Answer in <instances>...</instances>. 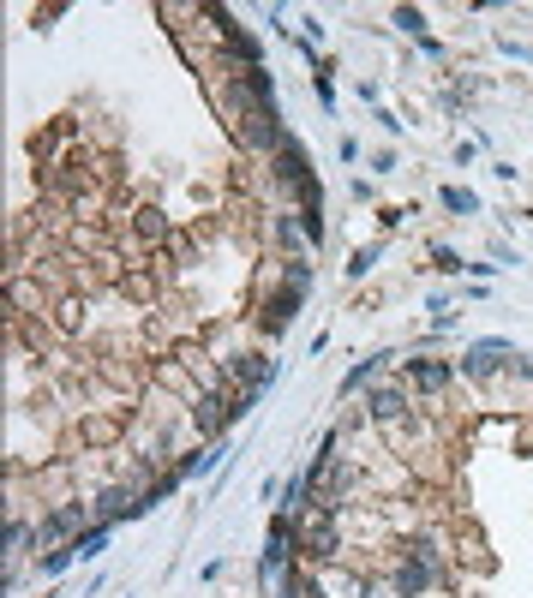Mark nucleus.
I'll return each instance as SVG.
<instances>
[{"label": "nucleus", "mask_w": 533, "mask_h": 598, "mask_svg": "<svg viewBox=\"0 0 533 598\" xmlns=\"http://www.w3.org/2000/svg\"><path fill=\"white\" fill-rule=\"evenodd\" d=\"M102 544H108V527H102V521H96V527H90V533H78V539H73V556H96Z\"/></svg>", "instance_id": "obj_10"}, {"label": "nucleus", "mask_w": 533, "mask_h": 598, "mask_svg": "<svg viewBox=\"0 0 533 598\" xmlns=\"http://www.w3.org/2000/svg\"><path fill=\"white\" fill-rule=\"evenodd\" d=\"M449 377H456V365H444V359H407V384L426 389V395L449 389Z\"/></svg>", "instance_id": "obj_4"}, {"label": "nucleus", "mask_w": 533, "mask_h": 598, "mask_svg": "<svg viewBox=\"0 0 533 598\" xmlns=\"http://www.w3.org/2000/svg\"><path fill=\"white\" fill-rule=\"evenodd\" d=\"M377 257H384V252H377V245H360V252L347 257V275H354V282H360V275H366V270H372Z\"/></svg>", "instance_id": "obj_11"}, {"label": "nucleus", "mask_w": 533, "mask_h": 598, "mask_svg": "<svg viewBox=\"0 0 533 598\" xmlns=\"http://www.w3.org/2000/svg\"><path fill=\"white\" fill-rule=\"evenodd\" d=\"M228 365H234V371L246 377V395H252V401H258V389H270L276 377H282V371H276V359H258V354H246V359H228Z\"/></svg>", "instance_id": "obj_5"}, {"label": "nucleus", "mask_w": 533, "mask_h": 598, "mask_svg": "<svg viewBox=\"0 0 533 598\" xmlns=\"http://www.w3.org/2000/svg\"><path fill=\"white\" fill-rule=\"evenodd\" d=\"M282 282H288V287H300V294H306V287H312V270H306V264H288V270H282Z\"/></svg>", "instance_id": "obj_16"}, {"label": "nucleus", "mask_w": 533, "mask_h": 598, "mask_svg": "<svg viewBox=\"0 0 533 598\" xmlns=\"http://www.w3.org/2000/svg\"><path fill=\"white\" fill-rule=\"evenodd\" d=\"M384 359H389V354H372V359H360V365H354V371L342 377V395H354V389H366V384H372L377 371H384Z\"/></svg>", "instance_id": "obj_8"}, {"label": "nucleus", "mask_w": 533, "mask_h": 598, "mask_svg": "<svg viewBox=\"0 0 533 598\" xmlns=\"http://www.w3.org/2000/svg\"><path fill=\"white\" fill-rule=\"evenodd\" d=\"M396 25H402V30H407V36H426V30H419V25H426V18H419V13H414V6H396Z\"/></svg>", "instance_id": "obj_13"}, {"label": "nucleus", "mask_w": 533, "mask_h": 598, "mask_svg": "<svg viewBox=\"0 0 533 598\" xmlns=\"http://www.w3.org/2000/svg\"><path fill=\"white\" fill-rule=\"evenodd\" d=\"M294 312H300V287H282V294H270V305H264V329H282L294 324Z\"/></svg>", "instance_id": "obj_6"}, {"label": "nucleus", "mask_w": 533, "mask_h": 598, "mask_svg": "<svg viewBox=\"0 0 533 598\" xmlns=\"http://www.w3.org/2000/svg\"><path fill=\"white\" fill-rule=\"evenodd\" d=\"M366 414H372L377 425H396V419L407 414V395L402 389H372V395H366Z\"/></svg>", "instance_id": "obj_7"}, {"label": "nucleus", "mask_w": 533, "mask_h": 598, "mask_svg": "<svg viewBox=\"0 0 533 598\" xmlns=\"http://www.w3.org/2000/svg\"><path fill=\"white\" fill-rule=\"evenodd\" d=\"M432 264H437V270H449V275H461V270H468V264H461V257L449 252V245H437V252H432Z\"/></svg>", "instance_id": "obj_14"}, {"label": "nucleus", "mask_w": 533, "mask_h": 598, "mask_svg": "<svg viewBox=\"0 0 533 598\" xmlns=\"http://www.w3.org/2000/svg\"><path fill=\"white\" fill-rule=\"evenodd\" d=\"M437 204H444L449 215H474V210H479V198L468 192V185H444V192H437Z\"/></svg>", "instance_id": "obj_9"}, {"label": "nucleus", "mask_w": 533, "mask_h": 598, "mask_svg": "<svg viewBox=\"0 0 533 598\" xmlns=\"http://www.w3.org/2000/svg\"><path fill=\"white\" fill-rule=\"evenodd\" d=\"M312 90H317V102H324V115H330V108H336V85H330V72H324V66H317Z\"/></svg>", "instance_id": "obj_12"}, {"label": "nucleus", "mask_w": 533, "mask_h": 598, "mask_svg": "<svg viewBox=\"0 0 533 598\" xmlns=\"http://www.w3.org/2000/svg\"><path fill=\"white\" fill-rule=\"evenodd\" d=\"M504 354H509V342H474L468 354H461V377H491V371L504 365Z\"/></svg>", "instance_id": "obj_3"}, {"label": "nucleus", "mask_w": 533, "mask_h": 598, "mask_svg": "<svg viewBox=\"0 0 533 598\" xmlns=\"http://www.w3.org/2000/svg\"><path fill=\"white\" fill-rule=\"evenodd\" d=\"M73 521H78V509H60V514H48V527H43V539H48V533H66V527H73Z\"/></svg>", "instance_id": "obj_17"}, {"label": "nucleus", "mask_w": 533, "mask_h": 598, "mask_svg": "<svg viewBox=\"0 0 533 598\" xmlns=\"http://www.w3.org/2000/svg\"><path fill=\"white\" fill-rule=\"evenodd\" d=\"M276 180L300 198V210H306V204H317V174H312V162H306V150L294 138L282 144V156H276Z\"/></svg>", "instance_id": "obj_1"}, {"label": "nucleus", "mask_w": 533, "mask_h": 598, "mask_svg": "<svg viewBox=\"0 0 533 598\" xmlns=\"http://www.w3.org/2000/svg\"><path fill=\"white\" fill-rule=\"evenodd\" d=\"M66 563H78V556H73V544H66V551H48V556H43V574H60Z\"/></svg>", "instance_id": "obj_15"}, {"label": "nucleus", "mask_w": 533, "mask_h": 598, "mask_svg": "<svg viewBox=\"0 0 533 598\" xmlns=\"http://www.w3.org/2000/svg\"><path fill=\"white\" fill-rule=\"evenodd\" d=\"M294 539H300V556H306V563H330V556L342 551V533H336V514H330V509H312V521H306Z\"/></svg>", "instance_id": "obj_2"}]
</instances>
